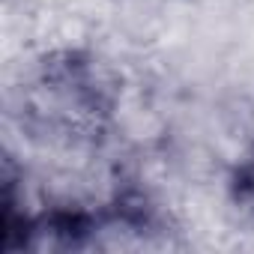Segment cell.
<instances>
[{
	"label": "cell",
	"mask_w": 254,
	"mask_h": 254,
	"mask_svg": "<svg viewBox=\"0 0 254 254\" xmlns=\"http://www.w3.org/2000/svg\"><path fill=\"white\" fill-rule=\"evenodd\" d=\"M99 215L81 206H57L30 221V248H81L99 230Z\"/></svg>",
	"instance_id": "cell-1"
},
{
	"label": "cell",
	"mask_w": 254,
	"mask_h": 254,
	"mask_svg": "<svg viewBox=\"0 0 254 254\" xmlns=\"http://www.w3.org/2000/svg\"><path fill=\"white\" fill-rule=\"evenodd\" d=\"M227 191L230 200L242 209L254 215V144L248 147V153L233 165L230 180H227Z\"/></svg>",
	"instance_id": "cell-2"
}]
</instances>
